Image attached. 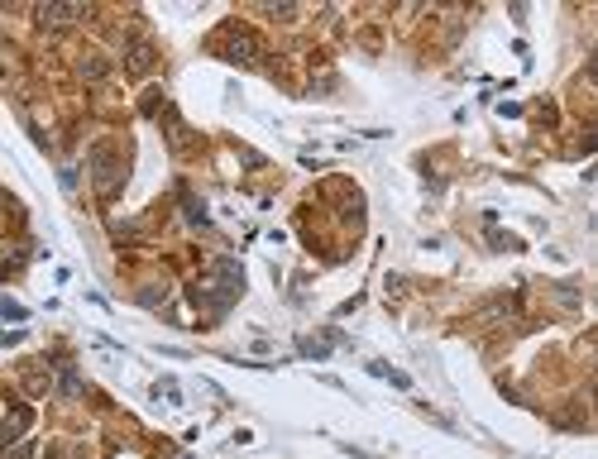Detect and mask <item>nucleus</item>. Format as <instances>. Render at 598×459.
<instances>
[{
  "instance_id": "1",
  "label": "nucleus",
  "mask_w": 598,
  "mask_h": 459,
  "mask_svg": "<svg viewBox=\"0 0 598 459\" xmlns=\"http://www.w3.org/2000/svg\"><path fill=\"white\" fill-rule=\"evenodd\" d=\"M215 48H220V53H225L230 63H239V67L259 63V43H254V34H249V29H225Z\"/></svg>"
},
{
  "instance_id": "2",
  "label": "nucleus",
  "mask_w": 598,
  "mask_h": 459,
  "mask_svg": "<svg viewBox=\"0 0 598 459\" xmlns=\"http://www.w3.org/2000/svg\"><path fill=\"white\" fill-rule=\"evenodd\" d=\"M77 14H82L77 5H43V10H39V24H43V29L53 34V29H63V24H72Z\"/></svg>"
},
{
  "instance_id": "3",
  "label": "nucleus",
  "mask_w": 598,
  "mask_h": 459,
  "mask_svg": "<svg viewBox=\"0 0 598 459\" xmlns=\"http://www.w3.org/2000/svg\"><path fill=\"white\" fill-rule=\"evenodd\" d=\"M369 373H374V378H388V383H393V387H398V392H412V378H407V373H402V368H393V364H383V359H369Z\"/></svg>"
},
{
  "instance_id": "4",
  "label": "nucleus",
  "mask_w": 598,
  "mask_h": 459,
  "mask_svg": "<svg viewBox=\"0 0 598 459\" xmlns=\"http://www.w3.org/2000/svg\"><path fill=\"white\" fill-rule=\"evenodd\" d=\"M149 63H153L149 43H129V58H125V67H129L134 77H144V72H149Z\"/></svg>"
},
{
  "instance_id": "5",
  "label": "nucleus",
  "mask_w": 598,
  "mask_h": 459,
  "mask_svg": "<svg viewBox=\"0 0 598 459\" xmlns=\"http://www.w3.org/2000/svg\"><path fill=\"white\" fill-rule=\"evenodd\" d=\"M182 211H187V220H192V225H201V230H206V206H201L192 191H182Z\"/></svg>"
},
{
  "instance_id": "6",
  "label": "nucleus",
  "mask_w": 598,
  "mask_h": 459,
  "mask_svg": "<svg viewBox=\"0 0 598 459\" xmlns=\"http://www.w3.org/2000/svg\"><path fill=\"white\" fill-rule=\"evenodd\" d=\"M24 426H29V412H24V407H10V436H5V440L14 445V440L24 436Z\"/></svg>"
},
{
  "instance_id": "7",
  "label": "nucleus",
  "mask_w": 598,
  "mask_h": 459,
  "mask_svg": "<svg viewBox=\"0 0 598 459\" xmlns=\"http://www.w3.org/2000/svg\"><path fill=\"white\" fill-rule=\"evenodd\" d=\"M24 378H29V383H24L29 392H43V387H48V368H43V364H29V368H24Z\"/></svg>"
},
{
  "instance_id": "8",
  "label": "nucleus",
  "mask_w": 598,
  "mask_h": 459,
  "mask_svg": "<svg viewBox=\"0 0 598 459\" xmlns=\"http://www.w3.org/2000/svg\"><path fill=\"white\" fill-rule=\"evenodd\" d=\"M297 354H301V359H330V345H321V340H301Z\"/></svg>"
},
{
  "instance_id": "9",
  "label": "nucleus",
  "mask_w": 598,
  "mask_h": 459,
  "mask_svg": "<svg viewBox=\"0 0 598 459\" xmlns=\"http://www.w3.org/2000/svg\"><path fill=\"white\" fill-rule=\"evenodd\" d=\"M0 316H5V321H14V325H19V321H24V316H29V306H19V301H14V297H5V301H0Z\"/></svg>"
},
{
  "instance_id": "10",
  "label": "nucleus",
  "mask_w": 598,
  "mask_h": 459,
  "mask_svg": "<svg viewBox=\"0 0 598 459\" xmlns=\"http://www.w3.org/2000/svg\"><path fill=\"white\" fill-rule=\"evenodd\" d=\"M58 383H63V392H67V397H77V392H82V378H77V368H63V378H58Z\"/></svg>"
}]
</instances>
